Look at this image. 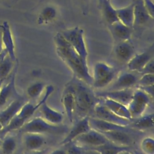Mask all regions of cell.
<instances>
[{
  "label": "cell",
  "instance_id": "cell-1",
  "mask_svg": "<svg viewBox=\"0 0 154 154\" xmlns=\"http://www.w3.org/2000/svg\"><path fill=\"white\" fill-rule=\"evenodd\" d=\"M54 41L57 55L70 69L77 79L86 84L91 85L92 76L89 72L88 65L84 63L70 43L60 32L55 35Z\"/></svg>",
  "mask_w": 154,
  "mask_h": 154
},
{
  "label": "cell",
  "instance_id": "cell-2",
  "mask_svg": "<svg viewBox=\"0 0 154 154\" xmlns=\"http://www.w3.org/2000/svg\"><path fill=\"white\" fill-rule=\"evenodd\" d=\"M85 84L79 79L74 80L69 83L65 89L73 94L76 109L81 113L88 112L99 103L98 97Z\"/></svg>",
  "mask_w": 154,
  "mask_h": 154
},
{
  "label": "cell",
  "instance_id": "cell-3",
  "mask_svg": "<svg viewBox=\"0 0 154 154\" xmlns=\"http://www.w3.org/2000/svg\"><path fill=\"white\" fill-rule=\"evenodd\" d=\"M23 133H36L40 134H61L66 131V128L53 125L46 121L42 117H35L28 122H26L20 128Z\"/></svg>",
  "mask_w": 154,
  "mask_h": 154
},
{
  "label": "cell",
  "instance_id": "cell-4",
  "mask_svg": "<svg viewBox=\"0 0 154 154\" xmlns=\"http://www.w3.org/2000/svg\"><path fill=\"white\" fill-rule=\"evenodd\" d=\"M76 51L84 63L87 64L88 51L84 38V31L79 26L66 29L60 32Z\"/></svg>",
  "mask_w": 154,
  "mask_h": 154
},
{
  "label": "cell",
  "instance_id": "cell-5",
  "mask_svg": "<svg viewBox=\"0 0 154 154\" xmlns=\"http://www.w3.org/2000/svg\"><path fill=\"white\" fill-rule=\"evenodd\" d=\"M116 76L115 69L104 62L94 64L92 75V84L94 87L101 88L109 85Z\"/></svg>",
  "mask_w": 154,
  "mask_h": 154
},
{
  "label": "cell",
  "instance_id": "cell-6",
  "mask_svg": "<svg viewBox=\"0 0 154 154\" xmlns=\"http://www.w3.org/2000/svg\"><path fill=\"white\" fill-rule=\"evenodd\" d=\"M152 98L144 91L138 88L134 91L132 99L128 105L132 119L140 117L145 112Z\"/></svg>",
  "mask_w": 154,
  "mask_h": 154
},
{
  "label": "cell",
  "instance_id": "cell-7",
  "mask_svg": "<svg viewBox=\"0 0 154 154\" xmlns=\"http://www.w3.org/2000/svg\"><path fill=\"white\" fill-rule=\"evenodd\" d=\"M72 142L89 149L103 145L110 141L101 132L91 128L88 132L76 137Z\"/></svg>",
  "mask_w": 154,
  "mask_h": 154
},
{
  "label": "cell",
  "instance_id": "cell-8",
  "mask_svg": "<svg viewBox=\"0 0 154 154\" xmlns=\"http://www.w3.org/2000/svg\"><path fill=\"white\" fill-rule=\"evenodd\" d=\"M93 110L96 117L104 121L121 126H128L131 123V120L119 117L103 104H100L99 102L94 106Z\"/></svg>",
  "mask_w": 154,
  "mask_h": 154
},
{
  "label": "cell",
  "instance_id": "cell-9",
  "mask_svg": "<svg viewBox=\"0 0 154 154\" xmlns=\"http://www.w3.org/2000/svg\"><path fill=\"white\" fill-rule=\"evenodd\" d=\"M91 129L89 123V117L85 116L78 121L69 131L67 135L60 143L61 146H66L71 143L76 137L88 132Z\"/></svg>",
  "mask_w": 154,
  "mask_h": 154
},
{
  "label": "cell",
  "instance_id": "cell-10",
  "mask_svg": "<svg viewBox=\"0 0 154 154\" xmlns=\"http://www.w3.org/2000/svg\"><path fill=\"white\" fill-rule=\"evenodd\" d=\"M152 58H153V45L146 51L135 54L127 63L128 69L131 72H141L144 66Z\"/></svg>",
  "mask_w": 154,
  "mask_h": 154
},
{
  "label": "cell",
  "instance_id": "cell-11",
  "mask_svg": "<svg viewBox=\"0 0 154 154\" xmlns=\"http://www.w3.org/2000/svg\"><path fill=\"white\" fill-rule=\"evenodd\" d=\"M134 91V90H133L132 88L121 90H111L104 92L98 93L96 95L98 97L108 98L112 99L128 106L132 99Z\"/></svg>",
  "mask_w": 154,
  "mask_h": 154
},
{
  "label": "cell",
  "instance_id": "cell-12",
  "mask_svg": "<svg viewBox=\"0 0 154 154\" xmlns=\"http://www.w3.org/2000/svg\"><path fill=\"white\" fill-rule=\"evenodd\" d=\"M0 28L1 30V38L4 48L6 50L10 58L14 61L16 59L15 46L8 22L4 21L1 24H0Z\"/></svg>",
  "mask_w": 154,
  "mask_h": 154
},
{
  "label": "cell",
  "instance_id": "cell-13",
  "mask_svg": "<svg viewBox=\"0 0 154 154\" xmlns=\"http://www.w3.org/2000/svg\"><path fill=\"white\" fill-rule=\"evenodd\" d=\"M89 123L91 129H95L99 132L114 131H125L129 132L127 126H121L108 122L97 117H89Z\"/></svg>",
  "mask_w": 154,
  "mask_h": 154
},
{
  "label": "cell",
  "instance_id": "cell-14",
  "mask_svg": "<svg viewBox=\"0 0 154 154\" xmlns=\"http://www.w3.org/2000/svg\"><path fill=\"white\" fill-rule=\"evenodd\" d=\"M101 132L110 142L119 146H129L132 143V139L128 131H114Z\"/></svg>",
  "mask_w": 154,
  "mask_h": 154
},
{
  "label": "cell",
  "instance_id": "cell-15",
  "mask_svg": "<svg viewBox=\"0 0 154 154\" xmlns=\"http://www.w3.org/2000/svg\"><path fill=\"white\" fill-rule=\"evenodd\" d=\"M23 141L26 149L28 151L41 150L46 143V140L43 134L29 132L24 133Z\"/></svg>",
  "mask_w": 154,
  "mask_h": 154
},
{
  "label": "cell",
  "instance_id": "cell-16",
  "mask_svg": "<svg viewBox=\"0 0 154 154\" xmlns=\"http://www.w3.org/2000/svg\"><path fill=\"white\" fill-rule=\"evenodd\" d=\"M24 103L25 102L22 99H15L9 103V105L0 112V121L3 128L17 114Z\"/></svg>",
  "mask_w": 154,
  "mask_h": 154
},
{
  "label": "cell",
  "instance_id": "cell-17",
  "mask_svg": "<svg viewBox=\"0 0 154 154\" xmlns=\"http://www.w3.org/2000/svg\"><path fill=\"white\" fill-rule=\"evenodd\" d=\"M137 77L130 72H125L120 75L111 86V90L131 88L138 82Z\"/></svg>",
  "mask_w": 154,
  "mask_h": 154
},
{
  "label": "cell",
  "instance_id": "cell-18",
  "mask_svg": "<svg viewBox=\"0 0 154 154\" xmlns=\"http://www.w3.org/2000/svg\"><path fill=\"white\" fill-rule=\"evenodd\" d=\"M103 104L119 117L131 121L132 120L131 113L126 105L108 98H104Z\"/></svg>",
  "mask_w": 154,
  "mask_h": 154
},
{
  "label": "cell",
  "instance_id": "cell-19",
  "mask_svg": "<svg viewBox=\"0 0 154 154\" xmlns=\"http://www.w3.org/2000/svg\"><path fill=\"white\" fill-rule=\"evenodd\" d=\"M114 52L117 58L124 63H128L135 54L133 46L128 41H122L119 43Z\"/></svg>",
  "mask_w": 154,
  "mask_h": 154
},
{
  "label": "cell",
  "instance_id": "cell-20",
  "mask_svg": "<svg viewBox=\"0 0 154 154\" xmlns=\"http://www.w3.org/2000/svg\"><path fill=\"white\" fill-rule=\"evenodd\" d=\"M40 112L43 116V117L48 122L53 125H60L63 120V116L62 114L52 108H51L46 103V102L43 103L40 108Z\"/></svg>",
  "mask_w": 154,
  "mask_h": 154
},
{
  "label": "cell",
  "instance_id": "cell-21",
  "mask_svg": "<svg viewBox=\"0 0 154 154\" xmlns=\"http://www.w3.org/2000/svg\"><path fill=\"white\" fill-rule=\"evenodd\" d=\"M134 4L117 9L116 13L119 20L125 25L132 28L134 25Z\"/></svg>",
  "mask_w": 154,
  "mask_h": 154
},
{
  "label": "cell",
  "instance_id": "cell-22",
  "mask_svg": "<svg viewBox=\"0 0 154 154\" xmlns=\"http://www.w3.org/2000/svg\"><path fill=\"white\" fill-rule=\"evenodd\" d=\"M61 101L67 117L70 122L72 123L73 122L74 112L76 110L75 102L73 94L70 91L65 90L63 94Z\"/></svg>",
  "mask_w": 154,
  "mask_h": 154
},
{
  "label": "cell",
  "instance_id": "cell-23",
  "mask_svg": "<svg viewBox=\"0 0 154 154\" xmlns=\"http://www.w3.org/2000/svg\"><path fill=\"white\" fill-rule=\"evenodd\" d=\"M112 32L114 36L121 42L129 41L131 37L132 28L125 25L120 21L111 25Z\"/></svg>",
  "mask_w": 154,
  "mask_h": 154
},
{
  "label": "cell",
  "instance_id": "cell-24",
  "mask_svg": "<svg viewBox=\"0 0 154 154\" xmlns=\"http://www.w3.org/2000/svg\"><path fill=\"white\" fill-rule=\"evenodd\" d=\"M134 25H143L150 19H153L149 14L143 4H134Z\"/></svg>",
  "mask_w": 154,
  "mask_h": 154
},
{
  "label": "cell",
  "instance_id": "cell-25",
  "mask_svg": "<svg viewBox=\"0 0 154 154\" xmlns=\"http://www.w3.org/2000/svg\"><path fill=\"white\" fill-rule=\"evenodd\" d=\"M88 149H91L97 151L100 154H117L119 152L125 150H129V146H123L115 144L111 142H108L103 145L89 148Z\"/></svg>",
  "mask_w": 154,
  "mask_h": 154
},
{
  "label": "cell",
  "instance_id": "cell-26",
  "mask_svg": "<svg viewBox=\"0 0 154 154\" xmlns=\"http://www.w3.org/2000/svg\"><path fill=\"white\" fill-rule=\"evenodd\" d=\"M15 74H13L10 81L5 85H2L0 91V107L4 106L14 91Z\"/></svg>",
  "mask_w": 154,
  "mask_h": 154
},
{
  "label": "cell",
  "instance_id": "cell-27",
  "mask_svg": "<svg viewBox=\"0 0 154 154\" xmlns=\"http://www.w3.org/2000/svg\"><path fill=\"white\" fill-rule=\"evenodd\" d=\"M154 125V114L153 113L149 114L144 116H140L137 118L135 120L132 122V126L137 129L140 130L149 129L153 128Z\"/></svg>",
  "mask_w": 154,
  "mask_h": 154
},
{
  "label": "cell",
  "instance_id": "cell-28",
  "mask_svg": "<svg viewBox=\"0 0 154 154\" xmlns=\"http://www.w3.org/2000/svg\"><path fill=\"white\" fill-rule=\"evenodd\" d=\"M102 4L103 16L106 22L109 24L112 25L116 22L119 21L117 16L116 10L112 6L110 1L102 0Z\"/></svg>",
  "mask_w": 154,
  "mask_h": 154
},
{
  "label": "cell",
  "instance_id": "cell-29",
  "mask_svg": "<svg viewBox=\"0 0 154 154\" xmlns=\"http://www.w3.org/2000/svg\"><path fill=\"white\" fill-rule=\"evenodd\" d=\"M57 10L52 6L45 7L40 12L38 18L39 24H46L52 21L57 16Z\"/></svg>",
  "mask_w": 154,
  "mask_h": 154
},
{
  "label": "cell",
  "instance_id": "cell-30",
  "mask_svg": "<svg viewBox=\"0 0 154 154\" xmlns=\"http://www.w3.org/2000/svg\"><path fill=\"white\" fill-rule=\"evenodd\" d=\"M17 143L14 137H6L2 140L0 146L2 154H13L16 150Z\"/></svg>",
  "mask_w": 154,
  "mask_h": 154
},
{
  "label": "cell",
  "instance_id": "cell-31",
  "mask_svg": "<svg viewBox=\"0 0 154 154\" xmlns=\"http://www.w3.org/2000/svg\"><path fill=\"white\" fill-rule=\"evenodd\" d=\"M14 61L7 55L0 64V79H5L13 69Z\"/></svg>",
  "mask_w": 154,
  "mask_h": 154
},
{
  "label": "cell",
  "instance_id": "cell-32",
  "mask_svg": "<svg viewBox=\"0 0 154 154\" xmlns=\"http://www.w3.org/2000/svg\"><path fill=\"white\" fill-rule=\"evenodd\" d=\"M45 89V84L42 82H36L29 85L26 89V94L29 97L36 99L38 97Z\"/></svg>",
  "mask_w": 154,
  "mask_h": 154
},
{
  "label": "cell",
  "instance_id": "cell-33",
  "mask_svg": "<svg viewBox=\"0 0 154 154\" xmlns=\"http://www.w3.org/2000/svg\"><path fill=\"white\" fill-rule=\"evenodd\" d=\"M140 147L144 154H154V139L153 137H147L143 139Z\"/></svg>",
  "mask_w": 154,
  "mask_h": 154
},
{
  "label": "cell",
  "instance_id": "cell-34",
  "mask_svg": "<svg viewBox=\"0 0 154 154\" xmlns=\"http://www.w3.org/2000/svg\"><path fill=\"white\" fill-rule=\"evenodd\" d=\"M139 86H147L154 85V74H143L141 77L138 80Z\"/></svg>",
  "mask_w": 154,
  "mask_h": 154
},
{
  "label": "cell",
  "instance_id": "cell-35",
  "mask_svg": "<svg viewBox=\"0 0 154 154\" xmlns=\"http://www.w3.org/2000/svg\"><path fill=\"white\" fill-rule=\"evenodd\" d=\"M66 152V154H85L86 149L75 143L70 146Z\"/></svg>",
  "mask_w": 154,
  "mask_h": 154
},
{
  "label": "cell",
  "instance_id": "cell-36",
  "mask_svg": "<svg viewBox=\"0 0 154 154\" xmlns=\"http://www.w3.org/2000/svg\"><path fill=\"white\" fill-rule=\"evenodd\" d=\"M142 74H154V60H150L142 69L141 72Z\"/></svg>",
  "mask_w": 154,
  "mask_h": 154
},
{
  "label": "cell",
  "instance_id": "cell-37",
  "mask_svg": "<svg viewBox=\"0 0 154 154\" xmlns=\"http://www.w3.org/2000/svg\"><path fill=\"white\" fill-rule=\"evenodd\" d=\"M143 4L152 18L154 17V4L152 0H143Z\"/></svg>",
  "mask_w": 154,
  "mask_h": 154
},
{
  "label": "cell",
  "instance_id": "cell-38",
  "mask_svg": "<svg viewBox=\"0 0 154 154\" xmlns=\"http://www.w3.org/2000/svg\"><path fill=\"white\" fill-rule=\"evenodd\" d=\"M139 89L144 91L147 94H149L152 99L154 95V85H147V86H138Z\"/></svg>",
  "mask_w": 154,
  "mask_h": 154
},
{
  "label": "cell",
  "instance_id": "cell-39",
  "mask_svg": "<svg viewBox=\"0 0 154 154\" xmlns=\"http://www.w3.org/2000/svg\"><path fill=\"white\" fill-rule=\"evenodd\" d=\"M48 149H41L36 151H28L27 150L26 152H24L23 154H46L48 152Z\"/></svg>",
  "mask_w": 154,
  "mask_h": 154
},
{
  "label": "cell",
  "instance_id": "cell-40",
  "mask_svg": "<svg viewBox=\"0 0 154 154\" xmlns=\"http://www.w3.org/2000/svg\"><path fill=\"white\" fill-rule=\"evenodd\" d=\"M49 154H66V152L61 149H58L51 152Z\"/></svg>",
  "mask_w": 154,
  "mask_h": 154
},
{
  "label": "cell",
  "instance_id": "cell-41",
  "mask_svg": "<svg viewBox=\"0 0 154 154\" xmlns=\"http://www.w3.org/2000/svg\"><path fill=\"white\" fill-rule=\"evenodd\" d=\"M7 52L5 49H3V51L0 53V64L2 63V61L4 60L5 57L7 55Z\"/></svg>",
  "mask_w": 154,
  "mask_h": 154
},
{
  "label": "cell",
  "instance_id": "cell-42",
  "mask_svg": "<svg viewBox=\"0 0 154 154\" xmlns=\"http://www.w3.org/2000/svg\"><path fill=\"white\" fill-rule=\"evenodd\" d=\"M85 149H86V148H85ZM85 154H100V153H99V152H97L96 151V150L86 149V152H85Z\"/></svg>",
  "mask_w": 154,
  "mask_h": 154
},
{
  "label": "cell",
  "instance_id": "cell-43",
  "mask_svg": "<svg viewBox=\"0 0 154 154\" xmlns=\"http://www.w3.org/2000/svg\"><path fill=\"white\" fill-rule=\"evenodd\" d=\"M4 46L2 44V38H1V30L0 28V53L3 51L4 49Z\"/></svg>",
  "mask_w": 154,
  "mask_h": 154
},
{
  "label": "cell",
  "instance_id": "cell-44",
  "mask_svg": "<svg viewBox=\"0 0 154 154\" xmlns=\"http://www.w3.org/2000/svg\"><path fill=\"white\" fill-rule=\"evenodd\" d=\"M117 154H132V153L129 152V150H125L119 152Z\"/></svg>",
  "mask_w": 154,
  "mask_h": 154
},
{
  "label": "cell",
  "instance_id": "cell-45",
  "mask_svg": "<svg viewBox=\"0 0 154 154\" xmlns=\"http://www.w3.org/2000/svg\"><path fill=\"white\" fill-rule=\"evenodd\" d=\"M4 81V79H0V91L1 90V88H2V85H3Z\"/></svg>",
  "mask_w": 154,
  "mask_h": 154
},
{
  "label": "cell",
  "instance_id": "cell-46",
  "mask_svg": "<svg viewBox=\"0 0 154 154\" xmlns=\"http://www.w3.org/2000/svg\"><path fill=\"white\" fill-rule=\"evenodd\" d=\"M2 128H3V126H2V123H1V121H0V132H1V131H2Z\"/></svg>",
  "mask_w": 154,
  "mask_h": 154
},
{
  "label": "cell",
  "instance_id": "cell-47",
  "mask_svg": "<svg viewBox=\"0 0 154 154\" xmlns=\"http://www.w3.org/2000/svg\"><path fill=\"white\" fill-rule=\"evenodd\" d=\"M1 142H2V139L0 138V146H1Z\"/></svg>",
  "mask_w": 154,
  "mask_h": 154
},
{
  "label": "cell",
  "instance_id": "cell-48",
  "mask_svg": "<svg viewBox=\"0 0 154 154\" xmlns=\"http://www.w3.org/2000/svg\"><path fill=\"white\" fill-rule=\"evenodd\" d=\"M136 153H137V154H142V153H137V152H136Z\"/></svg>",
  "mask_w": 154,
  "mask_h": 154
},
{
  "label": "cell",
  "instance_id": "cell-49",
  "mask_svg": "<svg viewBox=\"0 0 154 154\" xmlns=\"http://www.w3.org/2000/svg\"><path fill=\"white\" fill-rule=\"evenodd\" d=\"M108 1H110V0H108Z\"/></svg>",
  "mask_w": 154,
  "mask_h": 154
}]
</instances>
